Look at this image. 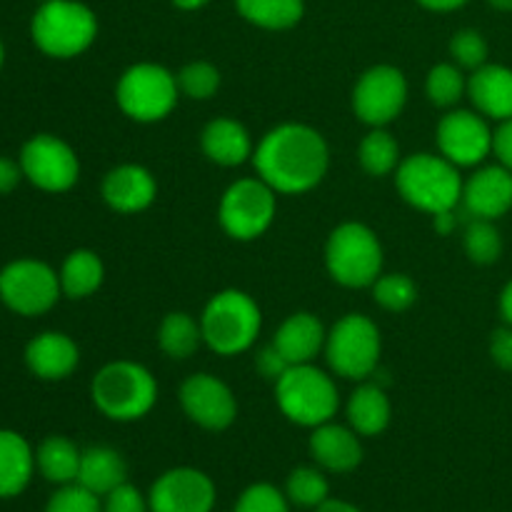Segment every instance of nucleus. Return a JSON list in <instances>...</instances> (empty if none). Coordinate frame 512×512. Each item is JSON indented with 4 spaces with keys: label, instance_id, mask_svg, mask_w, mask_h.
<instances>
[{
    "label": "nucleus",
    "instance_id": "nucleus-51",
    "mask_svg": "<svg viewBox=\"0 0 512 512\" xmlns=\"http://www.w3.org/2000/svg\"><path fill=\"white\" fill-rule=\"evenodd\" d=\"M3 58H5V50H3V43H0V68H3Z\"/></svg>",
    "mask_w": 512,
    "mask_h": 512
},
{
    "label": "nucleus",
    "instance_id": "nucleus-48",
    "mask_svg": "<svg viewBox=\"0 0 512 512\" xmlns=\"http://www.w3.org/2000/svg\"><path fill=\"white\" fill-rule=\"evenodd\" d=\"M418 3L430 10H455L460 8V5L468 3V0H418Z\"/></svg>",
    "mask_w": 512,
    "mask_h": 512
},
{
    "label": "nucleus",
    "instance_id": "nucleus-46",
    "mask_svg": "<svg viewBox=\"0 0 512 512\" xmlns=\"http://www.w3.org/2000/svg\"><path fill=\"white\" fill-rule=\"evenodd\" d=\"M315 512H360L358 508H355V505H350V503H345V500H325L323 505H318V508H315Z\"/></svg>",
    "mask_w": 512,
    "mask_h": 512
},
{
    "label": "nucleus",
    "instance_id": "nucleus-8",
    "mask_svg": "<svg viewBox=\"0 0 512 512\" xmlns=\"http://www.w3.org/2000/svg\"><path fill=\"white\" fill-rule=\"evenodd\" d=\"M178 90V78L163 65L138 63L125 70L115 95L128 118L138 123H155L175 108Z\"/></svg>",
    "mask_w": 512,
    "mask_h": 512
},
{
    "label": "nucleus",
    "instance_id": "nucleus-28",
    "mask_svg": "<svg viewBox=\"0 0 512 512\" xmlns=\"http://www.w3.org/2000/svg\"><path fill=\"white\" fill-rule=\"evenodd\" d=\"M103 275V260L93 250H73L60 270V288L73 300L88 298L103 285Z\"/></svg>",
    "mask_w": 512,
    "mask_h": 512
},
{
    "label": "nucleus",
    "instance_id": "nucleus-19",
    "mask_svg": "<svg viewBox=\"0 0 512 512\" xmlns=\"http://www.w3.org/2000/svg\"><path fill=\"white\" fill-rule=\"evenodd\" d=\"M78 345L65 333H48L35 335L25 348V363L38 375L40 380H63L78 368Z\"/></svg>",
    "mask_w": 512,
    "mask_h": 512
},
{
    "label": "nucleus",
    "instance_id": "nucleus-29",
    "mask_svg": "<svg viewBox=\"0 0 512 512\" xmlns=\"http://www.w3.org/2000/svg\"><path fill=\"white\" fill-rule=\"evenodd\" d=\"M240 15L268 30L293 28L303 18V0H235Z\"/></svg>",
    "mask_w": 512,
    "mask_h": 512
},
{
    "label": "nucleus",
    "instance_id": "nucleus-45",
    "mask_svg": "<svg viewBox=\"0 0 512 512\" xmlns=\"http://www.w3.org/2000/svg\"><path fill=\"white\" fill-rule=\"evenodd\" d=\"M433 218H435V230H438L440 235H448L450 230L455 228V223H458V220H455V215H453V210H445V213L433 215Z\"/></svg>",
    "mask_w": 512,
    "mask_h": 512
},
{
    "label": "nucleus",
    "instance_id": "nucleus-34",
    "mask_svg": "<svg viewBox=\"0 0 512 512\" xmlns=\"http://www.w3.org/2000/svg\"><path fill=\"white\" fill-rule=\"evenodd\" d=\"M373 298L385 310L403 313V310H408L418 300V285L413 283V278L403 273L383 275V278L373 283Z\"/></svg>",
    "mask_w": 512,
    "mask_h": 512
},
{
    "label": "nucleus",
    "instance_id": "nucleus-42",
    "mask_svg": "<svg viewBox=\"0 0 512 512\" xmlns=\"http://www.w3.org/2000/svg\"><path fill=\"white\" fill-rule=\"evenodd\" d=\"M255 365H258L260 373L270 380H278L280 375L290 368V365L285 363L283 355L278 353V348H275V345H268V348L260 350L258 358H255Z\"/></svg>",
    "mask_w": 512,
    "mask_h": 512
},
{
    "label": "nucleus",
    "instance_id": "nucleus-18",
    "mask_svg": "<svg viewBox=\"0 0 512 512\" xmlns=\"http://www.w3.org/2000/svg\"><path fill=\"white\" fill-rule=\"evenodd\" d=\"M158 185L143 165H118L103 180V198L118 213H140L155 200Z\"/></svg>",
    "mask_w": 512,
    "mask_h": 512
},
{
    "label": "nucleus",
    "instance_id": "nucleus-14",
    "mask_svg": "<svg viewBox=\"0 0 512 512\" xmlns=\"http://www.w3.org/2000/svg\"><path fill=\"white\" fill-rule=\"evenodd\" d=\"M150 512H210L215 485L195 468H175L160 475L150 488Z\"/></svg>",
    "mask_w": 512,
    "mask_h": 512
},
{
    "label": "nucleus",
    "instance_id": "nucleus-16",
    "mask_svg": "<svg viewBox=\"0 0 512 512\" xmlns=\"http://www.w3.org/2000/svg\"><path fill=\"white\" fill-rule=\"evenodd\" d=\"M180 403L185 415L205 430H225L238 415L233 393L223 380L208 373L190 375L180 388Z\"/></svg>",
    "mask_w": 512,
    "mask_h": 512
},
{
    "label": "nucleus",
    "instance_id": "nucleus-15",
    "mask_svg": "<svg viewBox=\"0 0 512 512\" xmlns=\"http://www.w3.org/2000/svg\"><path fill=\"white\" fill-rule=\"evenodd\" d=\"M495 133L488 123L470 110H453L438 125V148L453 165H478L493 150Z\"/></svg>",
    "mask_w": 512,
    "mask_h": 512
},
{
    "label": "nucleus",
    "instance_id": "nucleus-41",
    "mask_svg": "<svg viewBox=\"0 0 512 512\" xmlns=\"http://www.w3.org/2000/svg\"><path fill=\"white\" fill-rule=\"evenodd\" d=\"M490 355H493L495 365L503 370H512V330L500 328L495 330L490 338Z\"/></svg>",
    "mask_w": 512,
    "mask_h": 512
},
{
    "label": "nucleus",
    "instance_id": "nucleus-11",
    "mask_svg": "<svg viewBox=\"0 0 512 512\" xmlns=\"http://www.w3.org/2000/svg\"><path fill=\"white\" fill-rule=\"evenodd\" d=\"M60 293V275L40 260H15L0 270V300L18 315L48 313Z\"/></svg>",
    "mask_w": 512,
    "mask_h": 512
},
{
    "label": "nucleus",
    "instance_id": "nucleus-50",
    "mask_svg": "<svg viewBox=\"0 0 512 512\" xmlns=\"http://www.w3.org/2000/svg\"><path fill=\"white\" fill-rule=\"evenodd\" d=\"M488 3L498 10H512V0H488Z\"/></svg>",
    "mask_w": 512,
    "mask_h": 512
},
{
    "label": "nucleus",
    "instance_id": "nucleus-4",
    "mask_svg": "<svg viewBox=\"0 0 512 512\" xmlns=\"http://www.w3.org/2000/svg\"><path fill=\"white\" fill-rule=\"evenodd\" d=\"M263 315L258 303L243 290H223L205 305L200 330L210 350L218 355H238L258 340Z\"/></svg>",
    "mask_w": 512,
    "mask_h": 512
},
{
    "label": "nucleus",
    "instance_id": "nucleus-47",
    "mask_svg": "<svg viewBox=\"0 0 512 512\" xmlns=\"http://www.w3.org/2000/svg\"><path fill=\"white\" fill-rule=\"evenodd\" d=\"M500 313H503L505 323L512 325V280L505 285L503 295H500Z\"/></svg>",
    "mask_w": 512,
    "mask_h": 512
},
{
    "label": "nucleus",
    "instance_id": "nucleus-3",
    "mask_svg": "<svg viewBox=\"0 0 512 512\" xmlns=\"http://www.w3.org/2000/svg\"><path fill=\"white\" fill-rule=\"evenodd\" d=\"M93 403L105 418L130 423L153 410L158 400L155 378L138 363L118 360L100 370L93 378Z\"/></svg>",
    "mask_w": 512,
    "mask_h": 512
},
{
    "label": "nucleus",
    "instance_id": "nucleus-37",
    "mask_svg": "<svg viewBox=\"0 0 512 512\" xmlns=\"http://www.w3.org/2000/svg\"><path fill=\"white\" fill-rule=\"evenodd\" d=\"M450 53L458 60V65L470 70L483 68L485 60H488V43H485L483 35L478 30H460L450 40Z\"/></svg>",
    "mask_w": 512,
    "mask_h": 512
},
{
    "label": "nucleus",
    "instance_id": "nucleus-2",
    "mask_svg": "<svg viewBox=\"0 0 512 512\" xmlns=\"http://www.w3.org/2000/svg\"><path fill=\"white\" fill-rule=\"evenodd\" d=\"M395 183H398L400 195L413 208L430 215L455 210V205L463 200V180H460L458 165H453L443 155H410L398 165Z\"/></svg>",
    "mask_w": 512,
    "mask_h": 512
},
{
    "label": "nucleus",
    "instance_id": "nucleus-20",
    "mask_svg": "<svg viewBox=\"0 0 512 512\" xmlns=\"http://www.w3.org/2000/svg\"><path fill=\"white\" fill-rule=\"evenodd\" d=\"M310 453L315 463L333 473H350L363 460V445L353 428L335 423H323L310 435Z\"/></svg>",
    "mask_w": 512,
    "mask_h": 512
},
{
    "label": "nucleus",
    "instance_id": "nucleus-49",
    "mask_svg": "<svg viewBox=\"0 0 512 512\" xmlns=\"http://www.w3.org/2000/svg\"><path fill=\"white\" fill-rule=\"evenodd\" d=\"M173 3L183 10H195V8H203L208 0H173Z\"/></svg>",
    "mask_w": 512,
    "mask_h": 512
},
{
    "label": "nucleus",
    "instance_id": "nucleus-32",
    "mask_svg": "<svg viewBox=\"0 0 512 512\" xmlns=\"http://www.w3.org/2000/svg\"><path fill=\"white\" fill-rule=\"evenodd\" d=\"M465 250H468V258L478 265H490L500 258L503 240L493 220L473 218V223L465 230Z\"/></svg>",
    "mask_w": 512,
    "mask_h": 512
},
{
    "label": "nucleus",
    "instance_id": "nucleus-31",
    "mask_svg": "<svg viewBox=\"0 0 512 512\" xmlns=\"http://www.w3.org/2000/svg\"><path fill=\"white\" fill-rule=\"evenodd\" d=\"M358 158L360 165L365 168V173L375 175V178L393 173L400 165L398 140H395L388 130L375 128L373 133L365 135L363 143H360Z\"/></svg>",
    "mask_w": 512,
    "mask_h": 512
},
{
    "label": "nucleus",
    "instance_id": "nucleus-33",
    "mask_svg": "<svg viewBox=\"0 0 512 512\" xmlns=\"http://www.w3.org/2000/svg\"><path fill=\"white\" fill-rule=\"evenodd\" d=\"M425 90H428L430 103L438 105V108H450L463 98V90H468V83L455 65L440 63L428 73Z\"/></svg>",
    "mask_w": 512,
    "mask_h": 512
},
{
    "label": "nucleus",
    "instance_id": "nucleus-27",
    "mask_svg": "<svg viewBox=\"0 0 512 512\" xmlns=\"http://www.w3.org/2000/svg\"><path fill=\"white\" fill-rule=\"evenodd\" d=\"M80 455L83 453L75 448L73 440L63 438V435H50L40 443L38 453H35V465L50 483L70 485L78 480Z\"/></svg>",
    "mask_w": 512,
    "mask_h": 512
},
{
    "label": "nucleus",
    "instance_id": "nucleus-13",
    "mask_svg": "<svg viewBox=\"0 0 512 512\" xmlns=\"http://www.w3.org/2000/svg\"><path fill=\"white\" fill-rule=\"evenodd\" d=\"M408 100V80L393 65L365 70L353 90V110L363 123L383 128L400 115Z\"/></svg>",
    "mask_w": 512,
    "mask_h": 512
},
{
    "label": "nucleus",
    "instance_id": "nucleus-10",
    "mask_svg": "<svg viewBox=\"0 0 512 512\" xmlns=\"http://www.w3.org/2000/svg\"><path fill=\"white\" fill-rule=\"evenodd\" d=\"M218 218L230 238H260L275 218V190L260 178L238 180L225 190Z\"/></svg>",
    "mask_w": 512,
    "mask_h": 512
},
{
    "label": "nucleus",
    "instance_id": "nucleus-30",
    "mask_svg": "<svg viewBox=\"0 0 512 512\" xmlns=\"http://www.w3.org/2000/svg\"><path fill=\"white\" fill-rule=\"evenodd\" d=\"M158 340L165 355L175 360H185L198 350L200 340H203V330L188 313H168L160 323Z\"/></svg>",
    "mask_w": 512,
    "mask_h": 512
},
{
    "label": "nucleus",
    "instance_id": "nucleus-43",
    "mask_svg": "<svg viewBox=\"0 0 512 512\" xmlns=\"http://www.w3.org/2000/svg\"><path fill=\"white\" fill-rule=\"evenodd\" d=\"M493 150L505 168L512 170V118L505 120L493 138Z\"/></svg>",
    "mask_w": 512,
    "mask_h": 512
},
{
    "label": "nucleus",
    "instance_id": "nucleus-35",
    "mask_svg": "<svg viewBox=\"0 0 512 512\" xmlns=\"http://www.w3.org/2000/svg\"><path fill=\"white\" fill-rule=\"evenodd\" d=\"M288 498L300 508L315 510L328 500V480L315 468L293 470L288 478Z\"/></svg>",
    "mask_w": 512,
    "mask_h": 512
},
{
    "label": "nucleus",
    "instance_id": "nucleus-38",
    "mask_svg": "<svg viewBox=\"0 0 512 512\" xmlns=\"http://www.w3.org/2000/svg\"><path fill=\"white\" fill-rule=\"evenodd\" d=\"M235 512H290L288 500L278 488L268 483H255L240 495Z\"/></svg>",
    "mask_w": 512,
    "mask_h": 512
},
{
    "label": "nucleus",
    "instance_id": "nucleus-6",
    "mask_svg": "<svg viewBox=\"0 0 512 512\" xmlns=\"http://www.w3.org/2000/svg\"><path fill=\"white\" fill-rule=\"evenodd\" d=\"M275 398L285 418L305 428L330 423L338 413V388L333 378L310 363L290 365L275 380Z\"/></svg>",
    "mask_w": 512,
    "mask_h": 512
},
{
    "label": "nucleus",
    "instance_id": "nucleus-23",
    "mask_svg": "<svg viewBox=\"0 0 512 512\" xmlns=\"http://www.w3.org/2000/svg\"><path fill=\"white\" fill-rule=\"evenodd\" d=\"M200 145H203V153L208 155V160L225 165V168L245 163L255 153L250 133L233 118L210 120L200 135Z\"/></svg>",
    "mask_w": 512,
    "mask_h": 512
},
{
    "label": "nucleus",
    "instance_id": "nucleus-7",
    "mask_svg": "<svg viewBox=\"0 0 512 512\" xmlns=\"http://www.w3.org/2000/svg\"><path fill=\"white\" fill-rule=\"evenodd\" d=\"M325 263L335 283L345 288L373 285L383 270V248L378 235L363 223L338 225L325 245Z\"/></svg>",
    "mask_w": 512,
    "mask_h": 512
},
{
    "label": "nucleus",
    "instance_id": "nucleus-24",
    "mask_svg": "<svg viewBox=\"0 0 512 512\" xmlns=\"http://www.w3.org/2000/svg\"><path fill=\"white\" fill-rule=\"evenodd\" d=\"M35 470V453L15 430H0V498H15L28 488Z\"/></svg>",
    "mask_w": 512,
    "mask_h": 512
},
{
    "label": "nucleus",
    "instance_id": "nucleus-36",
    "mask_svg": "<svg viewBox=\"0 0 512 512\" xmlns=\"http://www.w3.org/2000/svg\"><path fill=\"white\" fill-rule=\"evenodd\" d=\"M178 88L193 100L213 98L215 90L220 88L218 68H215V65H210V63H205V60H195V63H188L178 73Z\"/></svg>",
    "mask_w": 512,
    "mask_h": 512
},
{
    "label": "nucleus",
    "instance_id": "nucleus-44",
    "mask_svg": "<svg viewBox=\"0 0 512 512\" xmlns=\"http://www.w3.org/2000/svg\"><path fill=\"white\" fill-rule=\"evenodd\" d=\"M20 178H23V168L20 163L10 158H0V195H8L18 188Z\"/></svg>",
    "mask_w": 512,
    "mask_h": 512
},
{
    "label": "nucleus",
    "instance_id": "nucleus-52",
    "mask_svg": "<svg viewBox=\"0 0 512 512\" xmlns=\"http://www.w3.org/2000/svg\"><path fill=\"white\" fill-rule=\"evenodd\" d=\"M43 3H45V0H43Z\"/></svg>",
    "mask_w": 512,
    "mask_h": 512
},
{
    "label": "nucleus",
    "instance_id": "nucleus-25",
    "mask_svg": "<svg viewBox=\"0 0 512 512\" xmlns=\"http://www.w3.org/2000/svg\"><path fill=\"white\" fill-rule=\"evenodd\" d=\"M125 478H128V468H125V460L118 450L98 445V448L83 450V455H80V470L75 483L83 485L98 498L123 485Z\"/></svg>",
    "mask_w": 512,
    "mask_h": 512
},
{
    "label": "nucleus",
    "instance_id": "nucleus-22",
    "mask_svg": "<svg viewBox=\"0 0 512 512\" xmlns=\"http://www.w3.org/2000/svg\"><path fill=\"white\" fill-rule=\"evenodd\" d=\"M325 330L315 315L295 313L275 333L273 345L288 365H305L323 350Z\"/></svg>",
    "mask_w": 512,
    "mask_h": 512
},
{
    "label": "nucleus",
    "instance_id": "nucleus-21",
    "mask_svg": "<svg viewBox=\"0 0 512 512\" xmlns=\"http://www.w3.org/2000/svg\"><path fill=\"white\" fill-rule=\"evenodd\" d=\"M475 108L493 120L512 118V70L505 65H483L468 80Z\"/></svg>",
    "mask_w": 512,
    "mask_h": 512
},
{
    "label": "nucleus",
    "instance_id": "nucleus-39",
    "mask_svg": "<svg viewBox=\"0 0 512 512\" xmlns=\"http://www.w3.org/2000/svg\"><path fill=\"white\" fill-rule=\"evenodd\" d=\"M45 512H103L98 495L85 490L83 485H63L45 505Z\"/></svg>",
    "mask_w": 512,
    "mask_h": 512
},
{
    "label": "nucleus",
    "instance_id": "nucleus-17",
    "mask_svg": "<svg viewBox=\"0 0 512 512\" xmlns=\"http://www.w3.org/2000/svg\"><path fill=\"white\" fill-rule=\"evenodd\" d=\"M465 213L480 220H495L512 208V170L505 165H490L478 170L463 185Z\"/></svg>",
    "mask_w": 512,
    "mask_h": 512
},
{
    "label": "nucleus",
    "instance_id": "nucleus-9",
    "mask_svg": "<svg viewBox=\"0 0 512 512\" xmlns=\"http://www.w3.org/2000/svg\"><path fill=\"white\" fill-rule=\"evenodd\" d=\"M325 358L330 368L348 380H363L378 368L380 330L370 318L345 315L325 338Z\"/></svg>",
    "mask_w": 512,
    "mask_h": 512
},
{
    "label": "nucleus",
    "instance_id": "nucleus-5",
    "mask_svg": "<svg viewBox=\"0 0 512 512\" xmlns=\"http://www.w3.org/2000/svg\"><path fill=\"white\" fill-rule=\"evenodd\" d=\"M35 45L50 58H75L98 35L93 10L75 0H45L30 23Z\"/></svg>",
    "mask_w": 512,
    "mask_h": 512
},
{
    "label": "nucleus",
    "instance_id": "nucleus-40",
    "mask_svg": "<svg viewBox=\"0 0 512 512\" xmlns=\"http://www.w3.org/2000/svg\"><path fill=\"white\" fill-rule=\"evenodd\" d=\"M148 508L150 505L145 503V498L138 493V488H133V485L128 483L110 490V493L105 495L103 503V512H148Z\"/></svg>",
    "mask_w": 512,
    "mask_h": 512
},
{
    "label": "nucleus",
    "instance_id": "nucleus-12",
    "mask_svg": "<svg viewBox=\"0 0 512 512\" xmlns=\"http://www.w3.org/2000/svg\"><path fill=\"white\" fill-rule=\"evenodd\" d=\"M20 168L23 175L40 190L65 193L78 183L80 163L65 140L58 135L40 133L30 138L20 150Z\"/></svg>",
    "mask_w": 512,
    "mask_h": 512
},
{
    "label": "nucleus",
    "instance_id": "nucleus-1",
    "mask_svg": "<svg viewBox=\"0 0 512 512\" xmlns=\"http://www.w3.org/2000/svg\"><path fill=\"white\" fill-rule=\"evenodd\" d=\"M328 143L315 128L303 123H285L270 130L253 153L260 180L275 193H305L313 190L328 173Z\"/></svg>",
    "mask_w": 512,
    "mask_h": 512
},
{
    "label": "nucleus",
    "instance_id": "nucleus-26",
    "mask_svg": "<svg viewBox=\"0 0 512 512\" xmlns=\"http://www.w3.org/2000/svg\"><path fill=\"white\" fill-rule=\"evenodd\" d=\"M350 428L358 435L373 438L380 435L390 423V400L378 385H363L350 395L348 403Z\"/></svg>",
    "mask_w": 512,
    "mask_h": 512
}]
</instances>
